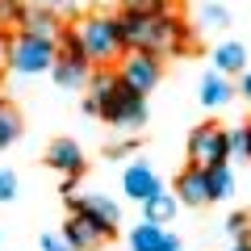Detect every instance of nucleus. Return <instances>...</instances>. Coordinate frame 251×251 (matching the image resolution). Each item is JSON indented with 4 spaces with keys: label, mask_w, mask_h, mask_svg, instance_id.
<instances>
[{
    "label": "nucleus",
    "mask_w": 251,
    "mask_h": 251,
    "mask_svg": "<svg viewBox=\"0 0 251 251\" xmlns=\"http://www.w3.org/2000/svg\"><path fill=\"white\" fill-rule=\"evenodd\" d=\"M122 46L126 50H147V54H184L193 50V29L180 17H172L168 9L159 13H122Z\"/></svg>",
    "instance_id": "f257e3e1"
},
{
    "label": "nucleus",
    "mask_w": 251,
    "mask_h": 251,
    "mask_svg": "<svg viewBox=\"0 0 251 251\" xmlns=\"http://www.w3.org/2000/svg\"><path fill=\"white\" fill-rule=\"evenodd\" d=\"M92 117H105L109 126H122V130H138L147 122V97H138L134 88H126L117 80V72L97 67L88 75V100H84Z\"/></svg>",
    "instance_id": "f03ea898"
},
{
    "label": "nucleus",
    "mask_w": 251,
    "mask_h": 251,
    "mask_svg": "<svg viewBox=\"0 0 251 251\" xmlns=\"http://www.w3.org/2000/svg\"><path fill=\"white\" fill-rule=\"evenodd\" d=\"M75 34H80V42H84V59H88V67H109L113 59L126 54L122 25H117V17H109V13H92V17H84Z\"/></svg>",
    "instance_id": "7ed1b4c3"
},
{
    "label": "nucleus",
    "mask_w": 251,
    "mask_h": 251,
    "mask_svg": "<svg viewBox=\"0 0 251 251\" xmlns=\"http://www.w3.org/2000/svg\"><path fill=\"white\" fill-rule=\"evenodd\" d=\"M54 59H59L54 42H46V38H29V34H13V42H9V67L17 75H42V72L54 67Z\"/></svg>",
    "instance_id": "20e7f679"
},
{
    "label": "nucleus",
    "mask_w": 251,
    "mask_h": 251,
    "mask_svg": "<svg viewBox=\"0 0 251 251\" xmlns=\"http://www.w3.org/2000/svg\"><path fill=\"white\" fill-rule=\"evenodd\" d=\"M117 80H122L126 88H134L138 97H147V92L163 80V59L159 54H147V50H126L122 67H117Z\"/></svg>",
    "instance_id": "39448f33"
},
{
    "label": "nucleus",
    "mask_w": 251,
    "mask_h": 251,
    "mask_svg": "<svg viewBox=\"0 0 251 251\" xmlns=\"http://www.w3.org/2000/svg\"><path fill=\"white\" fill-rule=\"evenodd\" d=\"M188 159L193 168H214V163H226L230 159V147H226V130L214 122L197 126L193 134H188Z\"/></svg>",
    "instance_id": "423d86ee"
},
{
    "label": "nucleus",
    "mask_w": 251,
    "mask_h": 251,
    "mask_svg": "<svg viewBox=\"0 0 251 251\" xmlns=\"http://www.w3.org/2000/svg\"><path fill=\"white\" fill-rule=\"evenodd\" d=\"M59 234L67 239V247H72V251H100L109 239H113V226H105V222H97V218L72 209V218L63 222Z\"/></svg>",
    "instance_id": "0eeeda50"
},
{
    "label": "nucleus",
    "mask_w": 251,
    "mask_h": 251,
    "mask_svg": "<svg viewBox=\"0 0 251 251\" xmlns=\"http://www.w3.org/2000/svg\"><path fill=\"white\" fill-rule=\"evenodd\" d=\"M63 197H67V209H80V214H88V218H97V222L113 226V230H117V222H122L117 201H109L105 193H63Z\"/></svg>",
    "instance_id": "6e6552de"
},
{
    "label": "nucleus",
    "mask_w": 251,
    "mask_h": 251,
    "mask_svg": "<svg viewBox=\"0 0 251 251\" xmlns=\"http://www.w3.org/2000/svg\"><path fill=\"white\" fill-rule=\"evenodd\" d=\"M46 163H50L54 172H63V176L80 180L84 176V151L75 138H54L50 147H46Z\"/></svg>",
    "instance_id": "1a4fd4ad"
},
{
    "label": "nucleus",
    "mask_w": 251,
    "mask_h": 251,
    "mask_svg": "<svg viewBox=\"0 0 251 251\" xmlns=\"http://www.w3.org/2000/svg\"><path fill=\"white\" fill-rule=\"evenodd\" d=\"M17 25H21V34H29V38H46V42H54V38H59V29H63V21L54 17V9H42V4H25Z\"/></svg>",
    "instance_id": "9d476101"
},
{
    "label": "nucleus",
    "mask_w": 251,
    "mask_h": 251,
    "mask_svg": "<svg viewBox=\"0 0 251 251\" xmlns=\"http://www.w3.org/2000/svg\"><path fill=\"white\" fill-rule=\"evenodd\" d=\"M130 247H134V251H180V239L168 234L159 222H147V218H143V222L130 230Z\"/></svg>",
    "instance_id": "9b49d317"
},
{
    "label": "nucleus",
    "mask_w": 251,
    "mask_h": 251,
    "mask_svg": "<svg viewBox=\"0 0 251 251\" xmlns=\"http://www.w3.org/2000/svg\"><path fill=\"white\" fill-rule=\"evenodd\" d=\"M176 201H184V205H205L209 201L205 168H193V163H188V168L176 176Z\"/></svg>",
    "instance_id": "f8f14e48"
},
{
    "label": "nucleus",
    "mask_w": 251,
    "mask_h": 251,
    "mask_svg": "<svg viewBox=\"0 0 251 251\" xmlns=\"http://www.w3.org/2000/svg\"><path fill=\"white\" fill-rule=\"evenodd\" d=\"M122 188H126V197H134V201H147L151 193H159V176H155V168H147V163H130L122 176Z\"/></svg>",
    "instance_id": "ddd939ff"
},
{
    "label": "nucleus",
    "mask_w": 251,
    "mask_h": 251,
    "mask_svg": "<svg viewBox=\"0 0 251 251\" xmlns=\"http://www.w3.org/2000/svg\"><path fill=\"white\" fill-rule=\"evenodd\" d=\"M234 100V84L226 80L222 72H209L205 80H201V105L205 109H222V105H230Z\"/></svg>",
    "instance_id": "4468645a"
},
{
    "label": "nucleus",
    "mask_w": 251,
    "mask_h": 251,
    "mask_svg": "<svg viewBox=\"0 0 251 251\" xmlns=\"http://www.w3.org/2000/svg\"><path fill=\"white\" fill-rule=\"evenodd\" d=\"M209 59H214V72L234 75V72H243V67H247V46H243V42H218Z\"/></svg>",
    "instance_id": "2eb2a0df"
},
{
    "label": "nucleus",
    "mask_w": 251,
    "mask_h": 251,
    "mask_svg": "<svg viewBox=\"0 0 251 251\" xmlns=\"http://www.w3.org/2000/svg\"><path fill=\"white\" fill-rule=\"evenodd\" d=\"M50 75H54L59 88H84L92 72H88V63H80V59H54Z\"/></svg>",
    "instance_id": "dca6fc26"
},
{
    "label": "nucleus",
    "mask_w": 251,
    "mask_h": 251,
    "mask_svg": "<svg viewBox=\"0 0 251 251\" xmlns=\"http://www.w3.org/2000/svg\"><path fill=\"white\" fill-rule=\"evenodd\" d=\"M172 214H176V193H163V188H159V193H151V197L143 201V218H147V222H159L163 226Z\"/></svg>",
    "instance_id": "f3484780"
},
{
    "label": "nucleus",
    "mask_w": 251,
    "mask_h": 251,
    "mask_svg": "<svg viewBox=\"0 0 251 251\" xmlns=\"http://www.w3.org/2000/svg\"><path fill=\"white\" fill-rule=\"evenodd\" d=\"M205 184H209V201H222L234 193V172L226 163H214V168H205Z\"/></svg>",
    "instance_id": "a211bd4d"
},
{
    "label": "nucleus",
    "mask_w": 251,
    "mask_h": 251,
    "mask_svg": "<svg viewBox=\"0 0 251 251\" xmlns=\"http://www.w3.org/2000/svg\"><path fill=\"white\" fill-rule=\"evenodd\" d=\"M197 21H201V29H214V34H222L226 25H230V9L226 4H201V13H197Z\"/></svg>",
    "instance_id": "6ab92c4d"
},
{
    "label": "nucleus",
    "mask_w": 251,
    "mask_h": 251,
    "mask_svg": "<svg viewBox=\"0 0 251 251\" xmlns=\"http://www.w3.org/2000/svg\"><path fill=\"white\" fill-rule=\"evenodd\" d=\"M21 138V113L13 105H4L0 100V147H9V143H17Z\"/></svg>",
    "instance_id": "aec40b11"
},
{
    "label": "nucleus",
    "mask_w": 251,
    "mask_h": 251,
    "mask_svg": "<svg viewBox=\"0 0 251 251\" xmlns=\"http://www.w3.org/2000/svg\"><path fill=\"white\" fill-rule=\"evenodd\" d=\"M226 147H230V155H239V159H251V130L247 126L230 130V134H226Z\"/></svg>",
    "instance_id": "412c9836"
},
{
    "label": "nucleus",
    "mask_w": 251,
    "mask_h": 251,
    "mask_svg": "<svg viewBox=\"0 0 251 251\" xmlns=\"http://www.w3.org/2000/svg\"><path fill=\"white\" fill-rule=\"evenodd\" d=\"M226 234H230L234 243L251 239V214H243V209H239V214H230V218H226Z\"/></svg>",
    "instance_id": "4be33fe9"
},
{
    "label": "nucleus",
    "mask_w": 251,
    "mask_h": 251,
    "mask_svg": "<svg viewBox=\"0 0 251 251\" xmlns=\"http://www.w3.org/2000/svg\"><path fill=\"white\" fill-rule=\"evenodd\" d=\"M21 0H0V29H9V25H17L21 21Z\"/></svg>",
    "instance_id": "5701e85b"
},
{
    "label": "nucleus",
    "mask_w": 251,
    "mask_h": 251,
    "mask_svg": "<svg viewBox=\"0 0 251 251\" xmlns=\"http://www.w3.org/2000/svg\"><path fill=\"white\" fill-rule=\"evenodd\" d=\"M13 197H17V176L9 168H0V205H9Z\"/></svg>",
    "instance_id": "b1692460"
},
{
    "label": "nucleus",
    "mask_w": 251,
    "mask_h": 251,
    "mask_svg": "<svg viewBox=\"0 0 251 251\" xmlns=\"http://www.w3.org/2000/svg\"><path fill=\"white\" fill-rule=\"evenodd\" d=\"M38 251H72V247H67V239H63L59 230H46L42 239H38Z\"/></svg>",
    "instance_id": "393cba45"
},
{
    "label": "nucleus",
    "mask_w": 251,
    "mask_h": 251,
    "mask_svg": "<svg viewBox=\"0 0 251 251\" xmlns=\"http://www.w3.org/2000/svg\"><path fill=\"white\" fill-rule=\"evenodd\" d=\"M163 0H122V13H159Z\"/></svg>",
    "instance_id": "a878e982"
},
{
    "label": "nucleus",
    "mask_w": 251,
    "mask_h": 251,
    "mask_svg": "<svg viewBox=\"0 0 251 251\" xmlns=\"http://www.w3.org/2000/svg\"><path fill=\"white\" fill-rule=\"evenodd\" d=\"M130 151H134V138H122V143L109 147V159H122V155H130Z\"/></svg>",
    "instance_id": "bb28decb"
},
{
    "label": "nucleus",
    "mask_w": 251,
    "mask_h": 251,
    "mask_svg": "<svg viewBox=\"0 0 251 251\" xmlns=\"http://www.w3.org/2000/svg\"><path fill=\"white\" fill-rule=\"evenodd\" d=\"M9 42H13V38H9V29H0V67L9 63Z\"/></svg>",
    "instance_id": "cd10ccee"
},
{
    "label": "nucleus",
    "mask_w": 251,
    "mask_h": 251,
    "mask_svg": "<svg viewBox=\"0 0 251 251\" xmlns=\"http://www.w3.org/2000/svg\"><path fill=\"white\" fill-rule=\"evenodd\" d=\"M243 97L251 100V72H243Z\"/></svg>",
    "instance_id": "c85d7f7f"
},
{
    "label": "nucleus",
    "mask_w": 251,
    "mask_h": 251,
    "mask_svg": "<svg viewBox=\"0 0 251 251\" xmlns=\"http://www.w3.org/2000/svg\"><path fill=\"white\" fill-rule=\"evenodd\" d=\"M42 9H59V4H67V0H38Z\"/></svg>",
    "instance_id": "c756f323"
},
{
    "label": "nucleus",
    "mask_w": 251,
    "mask_h": 251,
    "mask_svg": "<svg viewBox=\"0 0 251 251\" xmlns=\"http://www.w3.org/2000/svg\"><path fill=\"white\" fill-rule=\"evenodd\" d=\"M230 251H251V239H243V243H234Z\"/></svg>",
    "instance_id": "7c9ffc66"
},
{
    "label": "nucleus",
    "mask_w": 251,
    "mask_h": 251,
    "mask_svg": "<svg viewBox=\"0 0 251 251\" xmlns=\"http://www.w3.org/2000/svg\"><path fill=\"white\" fill-rule=\"evenodd\" d=\"M247 130H251V126H247Z\"/></svg>",
    "instance_id": "2f4dec72"
}]
</instances>
